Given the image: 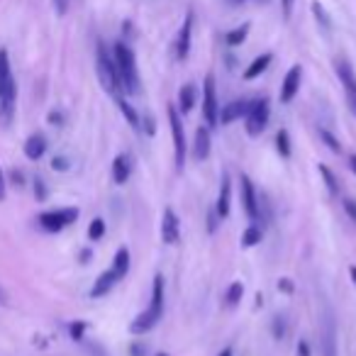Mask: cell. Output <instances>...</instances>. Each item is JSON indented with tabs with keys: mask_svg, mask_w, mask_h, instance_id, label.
<instances>
[{
	"mask_svg": "<svg viewBox=\"0 0 356 356\" xmlns=\"http://www.w3.org/2000/svg\"><path fill=\"white\" fill-rule=\"evenodd\" d=\"M17 108V83L13 76L10 56L6 49H0V124L10 127Z\"/></svg>",
	"mask_w": 356,
	"mask_h": 356,
	"instance_id": "1",
	"label": "cell"
},
{
	"mask_svg": "<svg viewBox=\"0 0 356 356\" xmlns=\"http://www.w3.org/2000/svg\"><path fill=\"white\" fill-rule=\"evenodd\" d=\"M161 317H163V276H156L152 288V302H149L147 310L134 317V322L129 325V332L132 334H147V332H152L159 325Z\"/></svg>",
	"mask_w": 356,
	"mask_h": 356,
	"instance_id": "2",
	"label": "cell"
},
{
	"mask_svg": "<svg viewBox=\"0 0 356 356\" xmlns=\"http://www.w3.org/2000/svg\"><path fill=\"white\" fill-rule=\"evenodd\" d=\"M115 69L120 76V86L127 95H137L139 93V71H137V59H134L132 49H129L124 42L115 44Z\"/></svg>",
	"mask_w": 356,
	"mask_h": 356,
	"instance_id": "3",
	"label": "cell"
},
{
	"mask_svg": "<svg viewBox=\"0 0 356 356\" xmlns=\"http://www.w3.org/2000/svg\"><path fill=\"white\" fill-rule=\"evenodd\" d=\"M98 79H100V86L108 90L113 98H120L122 93V86H120V76H118V69H115V59L108 54L103 44L98 47Z\"/></svg>",
	"mask_w": 356,
	"mask_h": 356,
	"instance_id": "4",
	"label": "cell"
},
{
	"mask_svg": "<svg viewBox=\"0 0 356 356\" xmlns=\"http://www.w3.org/2000/svg\"><path fill=\"white\" fill-rule=\"evenodd\" d=\"M79 220V208H59V210H47L40 215V227L44 232H61L69 225Z\"/></svg>",
	"mask_w": 356,
	"mask_h": 356,
	"instance_id": "5",
	"label": "cell"
},
{
	"mask_svg": "<svg viewBox=\"0 0 356 356\" xmlns=\"http://www.w3.org/2000/svg\"><path fill=\"white\" fill-rule=\"evenodd\" d=\"M168 122H171V137H173V152H176V168L184 171L186 166V132L181 115H178L176 105H168Z\"/></svg>",
	"mask_w": 356,
	"mask_h": 356,
	"instance_id": "6",
	"label": "cell"
},
{
	"mask_svg": "<svg viewBox=\"0 0 356 356\" xmlns=\"http://www.w3.org/2000/svg\"><path fill=\"white\" fill-rule=\"evenodd\" d=\"M268 118H271V105H268V100L266 98L254 100L252 108H249V113H247V118H244L247 120V134L249 137H259V134L266 129Z\"/></svg>",
	"mask_w": 356,
	"mask_h": 356,
	"instance_id": "7",
	"label": "cell"
},
{
	"mask_svg": "<svg viewBox=\"0 0 356 356\" xmlns=\"http://www.w3.org/2000/svg\"><path fill=\"white\" fill-rule=\"evenodd\" d=\"M203 118L208 127H218L220 124V105H218L213 76H205V83H203Z\"/></svg>",
	"mask_w": 356,
	"mask_h": 356,
	"instance_id": "8",
	"label": "cell"
},
{
	"mask_svg": "<svg viewBox=\"0 0 356 356\" xmlns=\"http://www.w3.org/2000/svg\"><path fill=\"white\" fill-rule=\"evenodd\" d=\"M161 239L168 247H176L181 242V220L173 213V208H166L161 215Z\"/></svg>",
	"mask_w": 356,
	"mask_h": 356,
	"instance_id": "9",
	"label": "cell"
},
{
	"mask_svg": "<svg viewBox=\"0 0 356 356\" xmlns=\"http://www.w3.org/2000/svg\"><path fill=\"white\" fill-rule=\"evenodd\" d=\"M242 205H244V213L249 215L252 222L259 220V198H257V188L254 184L249 181V176H242Z\"/></svg>",
	"mask_w": 356,
	"mask_h": 356,
	"instance_id": "10",
	"label": "cell"
},
{
	"mask_svg": "<svg viewBox=\"0 0 356 356\" xmlns=\"http://www.w3.org/2000/svg\"><path fill=\"white\" fill-rule=\"evenodd\" d=\"M300 81H302V69L298 64L291 66V71L286 74L283 86H281V103H291V100L296 98L298 90H300Z\"/></svg>",
	"mask_w": 356,
	"mask_h": 356,
	"instance_id": "11",
	"label": "cell"
},
{
	"mask_svg": "<svg viewBox=\"0 0 356 356\" xmlns=\"http://www.w3.org/2000/svg\"><path fill=\"white\" fill-rule=\"evenodd\" d=\"M249 108H252L249 100H232V103L222 105V110H220V124H232L237 120L247 118Z\"/></svg>",
	"mask_w": 356,
	"mask_h": 356,
	"instance_id": "12",
	"label": "cell"
},
{
	"mask_svg": "<svg viewBox=\"0 0 356 356\" xmlns=\"http://www.w3.org/2000/svg\"><path fill=\"white\" fill-rule=\"evenodd\" d=\"M191 40H193V13H188L184 20V27L178 32V42H176V56L181 61L191 54Z\"/></svg>",
	"mask_w": 356,
	"mask_h": 356,
	"instance_id": "13",
	"label": "cell"
},
{
	"mask_svg": "<svg viewBox=\"0 0 356 356\" xmlns=\"http://www.w3.org/2000/svg\"><path fill=\"white\" fill-rule=\"evenodd\" d=\"M229 205H232V181H229V173H222L220 193H218V205H215V213H218L220 220H225L229 215Z\"/></svg>",
	"mask_w": 356,
	"mask_h": 356,
	"instance_id": "14",
	"label": "cell"
},
{
	"mask_svg": "<svg viewBox=\"0 0 356 356\" xmlns=\"http://www.w3.org/2000/svg\"><path fill=\"white\" fill-rule=\"evenodd\" d=\"M120 283V278L115 276V271L113 268H108V271H103L98 276V281H95V286L90 288V296L93 298H103V296H108L110 291H113L115 286Z\"/></svg>",
	"mask_w": 356,
	"mask_h": 356,
	"instance_id": "15",
	"label": "cell"
},
{
	"mask_svg": "<svg viewBox=\"0 0 356 356\" xmlns=\"http://www.w3.org/2000/svg\"><path fill=\"white\" fill-rule=\"evenodd\" d=\"M193 156L198 159V161H203V159L210 156V127H208V124H203V127L195 129Z\"/></svg>",
	"mask_w": 356,
	"mask_h": 356,
	"instance_id": "16",
	"label": "cell"
},
{
	"mask_svg": "<svg viewBox=\"0 0 356 356\" xmlns=\"http://www.w3.org/2000/svg\"><path fill=\"white\" fill-rule=\"evenodd\" d=\"M129 171H132V163H129L127 154H120L113 161V181L118 186H124L129 181Z\"/></svg>",
	"mask_w": 356,
	"mask_h": 356,
	"instance_id": "17",
	"label": "cell"
},
{
	"mask_svg": "<svg viewBox=\"0 0 356 356\" xmlns=\"http://www.w3.org/2000/svg\"><path fill=\"white\" fill-rule=\"evenodd\" d=\"M195 98H198V90H195L193 83H186L184 88L178 90V110L181 113H191L195 108Z\"/></svg>",
	"mask_w": 356,
	"mask_h": 356,
	"instance_id": "18",
	"label": "cell"
},
{
	"mask_svg": "<svg viewBox=\"0 0 356 356\" xmlns=\"http://www.w3.org/2000/svg\"><path fill=\"white\" fill-rule=\"evenodd\" d=\"M47 152V139L42 137V134H32L30 139L25 142V156L30 159V161H37V159H42Z\"/></svg>",
	"mask_w": 356,
	"mask_h": 356,
	"instance_id": "19",
	"label": "cell"
},
{
	"mask_svg": "<svg viewBox=\"0 0 356 356\" xmlns=\"http://www.w3.org/2000/svg\"><path fill=\"white\" fill-rule=\"evenodd\" d=\"M271 61H273V54H261V56H257V59L252 61V64L247 66V71H244V79L247 81H254L257 76H261L264 71L271 66Z\"/></svg>",
	"mask_w": 356,
	"mask_h": 356,
	"instance_id": "20",
	"label": "cell"
},
{
	"mask_svg": "<svg viewBox=\"0 0 356 356\" xmlns=\"http://www.w3.org/2000/svg\"><path fill=\"white\" fill-rule=\"evenodd\" d=\"M115 271V276L122 281L124 276L129 273V249L127 247H122V249H118V254H115V259H113V266H110Z\"/></svg>",
	"mask_w": 356,
	"mask_h": 356,
	"instance_id": "21",
	"label": "cell"
},
{
	"mask_svg": "<svg viewBox=\"0 0 356 356\" xmlns=\"http://www.w3.org/2000/svg\"><path fill=\"white\" fill-rule=\"evenodd\" d=\"M337 76H339V81L344 83L346 93H356V76L346 61H339V64H337Z\"/></svg>",
	"mask_w": 356,
	"mask_h": 356,
	"instance_id": "22",
	"label": "cell"
},
{
	"mask_svg": "<svg viewBox=\"0 0 356 356\" xmlns=\"http://www.w3.org/2000/svg\"><path fill=\"white\" fill-rule=\"evenodd\" d=\"M118 105H120V113H122V118L127 120L129 124H132V129H139V115H137V110L132 108V105L127 103V100L120 95L118 98Z\"/></svg>",
	"mask_w": 356,
	"mask_h": 356,
	"instance_id": "23",
	"label": "cell"
},
{
	"mask_svg": "<svg viewBox=\"0 0 356 356\" xmlns=\"http://www.w3.org/2000/svg\"><path fill=\"white\" fill-rule=\"evenodd\" d=\"M242 296H244V286L239 281H234V283H229L227 293H225V302H227L229 307H237Z\"/></svg>",
	"mask_w": 356,
	"mask_h": 356,
	"instance_id": "24",
	"label": "cell"
},
{
	"mask_svg": "<svg viewBox=\"0 0 356 356\" xmlns=\"http://www.w3.org/2000/svg\"><path fill=\"white\" fill-rule=\"evenodd\" d=\"M249 30H252V25H249V22H244L242 27H237V30L227 32V37H225V42H227L229 47H239V44H242V42H244V40H247Z\"/></svg>",
	"mask_w": 356,
	"mask_h": 356,
	"instance_id": "25",
	"label": "cell"
},
{
	"mask_svg": "<svg viewBox=\"0 0 356 356\" xmlns=\"http://www.w3.org/2000/svg\"><path fill=\"white\" fill-rule=\"evenodd\" d=\"M276 149H278V154H281L283 159H291V134H288V129H278Z\"/></svg>",
	"mask_w": 356,
	"mask_h": 356,
	"instance_id": "26",
	"label": "cell"
},
{
	"mask_svg": "<svg viewBox=\"0 0 356 356\" xmlns=\"http://www.w3.org/2000/svg\"><path fill=\"white\" fill-rule=\"evenodd\" d=\"M261 237H264V232L257 227V225H249L247 229H244V234H242V244L244 247H257L259 242H261Z\"/></svg>",
	"mask_w": 356,
	"mask_h": 356,
	"instance_id": "27",
	"label": "cell"
},
{
	"mask_svg": "<svg viewBox=\"0 0 356 356\" xmlns=\"http://www.w3.org/2000/svg\"><path fill=\"white\" fill-rule=\"evenodd\" d=\"M320 176L325 178V184H327V191H330L332 195H339V184H337L334 173H332L330 168L325 166V163H320Z\"/></svg>",
	"mask_w": 356,
	"mask_h": 356,
	"instance_id": "28",
	"label": "cell"
},
{
	"mask_svg": "<svg viewBox=\"0 0 356 356\" xmlns=\"http://www.w3.org/2000/svg\"><path fill=\"white\" fill-rule=\"evenodd\" d=\"M105 237V220L103 218H95L88 227V239L90 242H98V239Z\"/></svg>",
	"mask_w": 356,
	"mask_h": 356,
	"instance_id": "29",
	"label": "cell"
},
{
	"mask_svg": "<svg viewBox=\"0 0 356 356\" xmlns=\"http://www.w3.org/2000/svg\"><path fill=\"white\" fill-rule=\"evenodd\" d=\"M320 139L327 144V149H330L332 154H341V144H339V139H337L334 134L330 132V129H320Z\"/></svg>",
	"mask_w": 356,
	"mask_h": 356,
	"instance_id": "30",
	"label": "cell"
},
{
	"mask_svg": "<svg viewBox=\"0 0 356 356\" xmlns=\"http://www.w3.org/2000/svg\"><path fill=\"white\" fill-rule=\"evenodd\" d=\"M312 13H315L317 22H322V27H325V30H330V17H327L325 8H322L320 3H312Z\"/></svg>",
	"mask_w": 356,
	"mask_h": 356,
	"instance_id": "31",
	"label": "cell"
},
{
	"mask_svg": "<svg viewBox=\"0 0 356 356\" xmlns=\"http://www.w3.org/2000/svg\"><path fill=\"white\" fill-rule=\"evenodd\" d=\"M341 208H344V213L349 215L351 222H356V200L344 198V200H341Z\"/></svg>",
	"mask_w": 356,
	"mask_h": 356,
	"instance_id": "32",
	"label": "cell"
},
{
	"mask_svg": "<svg viewBox=\"0 0 356 356\" xmlns=\"http://www.w3.org/2000/svg\"><path fill=\"white\" fill-rule=\"evenodd\" d=\"M283 334H286V322H283V317H276V322H273V337L283 339Z\"/></svg>",
	"mask_w": 356,
	"mask_h": 356,
	"instance_id": "33",
	"label": "cell"
},
{
	"mask_svg": "<svg viewBox=\"0 0 356 356\" xmlns=\"http://www.w3.org/2000/svg\"><path fill=\"white\" fill-rule=\"evenodd\" d=\"M83 332H86V322H76V325H71V337H74V339H81Z\"/></svg>",
	"mask_w": 356,
	"mask_h": 356,
	"instance_id": "34",
	"label": "cell"
},
{
	"mask_svg": "<svg viewBox=\"0 0 356 356\" xmlns=\"http://www.w3.org/2000/svg\"><path fill=\"white\" fill-rule=\"evenodd\" d=\"M327 356H334V330L327 332Z\"/></svg>",
	"mask_w": 356,
	"mask_h": 356,
	"instance_id": "35",
	"label": "cell"
},
{
	"mask_svg": "<svg viewBox=\"0 0 356 356\" xmlns=\"http://www.w3.org/2000/svg\"><path fill=\"white\" fill-rule=\"evenodd\" d=\"M281 8H283V15H286V20L293 15V8H296V0H281Z\"/></svg>",
	"mask_w": 356,
	"mask_h": 356,
	"instance_id": "36",
	"label": "cell"
},
{
	"mask_svg": "<svg viewBox=\"0 0 356 356\" xmlns=\"http://www.w3.org/2000/svg\"><path fill=\"white\" fill-rule=\"evenodd\" d=\"M298 356H310V344H307V341L305 339H300V341H298Z\"/></svg>",
	"mask_w": 356,
	"mask_h": 356,
	"instance_id": "37",
	"label": "cell"
},
{
	"mask_svg": "<svg viewBox=\"0 0 356 356\" xmlns=\"http://www.w3.org/2000/svg\"><path fill=\"white\" fill-rule=\"evenodd\" d=\"M6 193H8V186H6V173H3V168H0V203L6 200Z\"/></svg>",
	"mask_w": 356,
	"mask_h": 356,
	"instance_id": "38",
	"label": "cell"
},
{
	"mask_svg": "<svg viewBox=\"0 0 356 356\" xmlns=\"http://www.w3.org/2000/svg\"><path fill=\"white\" fill-rule=\"evenodd\" d=\"M54 8L59 15H66V10H69V0H54Z\"/></svg>",
	"mask_w": 356,
	"mask_h": 356,
	"instance_id": "39",
	"label": "cell"
},
{
	"mask_svg": "<svg viewBox=\"0 0 356 356\" xmlns=\"http://www.w3.org/2000/svg\"><path fill=\"white\" fill-rule=\"evenodd\" d=\"M51 166H54V171H66V168H69V161H66V159H54V161H51Z\"/></svg>",
	"mask_w": 356,
	"mask_h": 356,
	"instance_id": "40",
	"label": "cell"
},
{
	"mask_svg": "<svg viewBox=\"0 0 356 356\" xmlns=\"http://www.w3.org/2000/svg\"><path fill=\"white\" fill-rule=\"evenodd\" d=\"M278 291H283V293H293V283H291V278H281V281H278Z\"/></svg>",
	"mask_w": 356,
	"mask_h": 356,
	"instance_id": "41",
	"label": "cell"
},
{
	"mask_svg": "<svg viewBox=\"0 0 356 356\" xmlns=\"http://www.w3.org/2000/svg\"><path fill=\"white\" fill-rule=\"evenodd\" d=\"M144 354H147V346H142V344L132 346V356H144Z\"/></svg>",
	"mask_w": 356,
	"mask_h": 356,
	"instance_id": "42",
	"label": "cell"
},
{
	"mask_svg": "<svg viewBox=\"0 0 356 356\" xmlns=\"http://www.w3.org/2000/svg\"><path fill=\"white\" fill-rule=\"evenodd\" d=\"M349 95V108H351V113L356 115V93H346Z\"/></svg>",
	"mask_w": 356,
	"mask_h": 356,
	"instance_id": "43",
	"label": "cell"
},
{
	"mask_svg": "<svg viewBox=\"0 0 356 356\" xmlns=\"http://www.w3.org/2000/svg\"><path fill=\"white\" fill-rule=\"evenodd\" d=\"M218 356H234V349H232V346H225V349L220 351Z\"/></svg>",
	"mask_w": 356,
	"mask_h": 356,
	"instance_id": "44",
	"label": "cell"
},
{
	"mask_svg": "<svg viewBox=\"0 0 356 356\" xmlns=\"http://www.w3.org/2000/svg\"><path fill=\"white\" fill-rule=\"evenodd\" d=\"M349 166H351V171L356 173V154H349Z\"/></svg>",
	"mask_w": 356,
	"mask_h": 356,
	"instance_id": "45",
	"label": "cell"
},
{
	"mask_svg": "<svg viewBox=\"0 0 356 356\" xmlns=\"http://www.w3.org/2000/svg\"><path fill=\"white\" fill-rule=\"evenodd\" d=\"M6 302H8V296H6V291L0 288V305H6Z\"/></svg>",
	"mask_w": 356,
	"mask_h": 356,
	"instance_id": "46",
	"label": "cell"
},
{
	"mask_svg": "<svg viewBox=\"0 0 356 356\" xmlns=\"http://www.w3.org/2000/svg\"><path fill=\"white\" fill-rule=\"evenodd\" d=\"M349 273H351V281H354V286H356V266H351Z\"/></svg>",
	"mask_w": 356,
	"mask_h": 356,
	"instance_id": "47",
	"label": "cell"
},
{
	"mask_svg": "<svg viewBox=\"0 0 356 356\" xmlns=\"http://www.w3.org/2000/svg\"><path fill=\"white\" fill-rule=\"evenodd\" d=\"M232 6H242V3H247V0H229Z\"/></svg>",
	"mask_w": 356,
	"mask_h": 356,
	"instance_id": "48",
	"label": "cell"
},
{
	"mask_svg": "<svg viewBox=\"0 0 356 356\" xmlns=\"http://www.w3.org/2000/svg\"><path fill=\"white\" fill-rule=\"evenodd\" d=\"M156 356H168V354H156Z\"/></svg>",
	"mask_w": 356,
	"mask_h": 356,
	"instance_id": "49",
	"label": "cell"
}]
</instances>
